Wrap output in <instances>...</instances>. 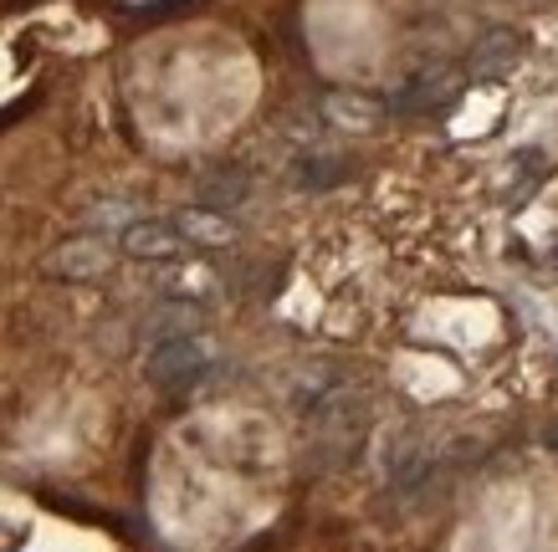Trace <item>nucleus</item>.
<instances>
[{"mask_svg": "<svg viewBox=\"0 0 558 552\" xmlns=\"http://www.w3.org/2000/svg\"><path fill=\"white\" fill-rule=\"evenodd\" d=\"M292 404L307 415V440H303L307 470H343L364 451L374 425V404L364 389L343 384L339 373H323L318 384L298 389Z\"/></svg>", "mask_w": 558, "mask_h": 552, "instance_id": "f257e3e1", "label": "nucleus"}, {"mask_svg": "<svg viewBox=\"0 0 558 552\" xmlns=\"http://www.w3.org/2000/svg\"><path fill=\"white\" fill-rule=\"evenodd\" d=\"M216 368V348L205 328H190V333H170V338H154L144 343V379L165 394H190L201 389Z\"/></svg>", "mask_w": 558, "mask_h": 552, "instance_id": "f03ea898", "label": "nucleus"}, {"mask_svg": "<svg viewBox=\"0 0 558 552\" xmlns=\"http://www.w3.org/2000/svg\"><path fill=\"white\" fill-rule=\"evenodd\" d=\"M440 470V440L425 425H400L385 440V486L395 496H410L430 486V476Z\"/></svg>", "mask_w": 558, "mask_h": 552, "instance_id": "7ed1b4c3", "label": "nucleus"}, {"mask_svg": "<svg viewBox=\"0 0 558 552\" xmlns=\"http://www.w3.org/2000/svg\"><path fill=\"white\" fill-rule=\"evenodd\" d=\"M461 93V72L457 68H421L415 77H410L395 98L385 102L389 113H436V108H446V102H457Z\"/></svg>", "mask_w": 558, "mask_h": 552, "instance_id": "20e7f679", "label": "nucleus"}, {"mask_svg": "<svg viewBox=\"0 0 558 552\" xmlns=\"http://www.w3.org/2000/svg\"><path fill=\"white\" fill-rule=\"evenodd\" d=\"M119 246L134 261H180L190 252V241L180 235L174 220H129L119 231Z\"/></svg>", "mask_w": 558, "mask_h": 552, "instance_id": "39448f33", "label": "nucleus"}, {"mask_svg": "<svg viewBox=\"0 0 558 552\" xmlns=\"http://www.w3.org/2000/svg\"><path fill=\"white\" fill-rule=\"evenodd\" d=\"M108 267H113V252H108V241H98V235H77L62 252H51V261H47L51 277H102Z\"/></svg>", "mask_w": 558, "mask_h": 552, "instance_id": "423d86ee", "label": "nucleus"}, {"mask_svg": "<svg viewBox=\"0 0 558 552\" xmlns=\"http://www.w3.org/2000/svg\"><path fill=\"white\" fill-rule=\"evenodd\" d=\"M252 200V174L236 164L226 169H210L201 180V210H216V216H231L236 205Z\"/></svg>", "mask_w": 558, "mask_h": 552, "instance_id": "0eeeda50", "label": "nucleus"}, {"mask_svg": "<svg viewBox=\"0 0 558 552\" xmlns=\"http://www.w3.org/2000/svg\"><path fill=\"white\" fill-rule=\"evenodd\" d=\"M518 51H523V36L518 32H487V36H476L466 68H472V77H502L518 62Z\"/></svg>", "mask_w": 558, "mask_h": 552, "instance_id": "6e6552de", "label": "nucleus"}, {"mask_svg": "<svg viewBox=\"0 0 558 552\" xmlns=\"http://www.w3.org/2000/svg\"><path fill=\"white\" fill-rule=\"evenodd\" d=\"M323 113H328V123H339V128H374L389 108L364 98V93H333V98L323 102Z\"/></svg>", "mask_w": 558, "mask_h": 552, "instance_id": "1a4fd4ad", "label": "nucleus"}, {"mask_svg": "<svg viewBox=\"0 0 558 552\" xmlns=\"http://www.w3.org/2000/svg\"><path fill=\"white\" fill-rule=\"evenodd\" d=\"M174 225H180V235H185L190 246H226L231 241V220L226 216H216V210H180L174 216Z\"/></svg>", "mask_w": 558, "mask_h": 552, "instance_id": "9d476101", "label": "nucleus"}, {"mask_svg": "<svg viewBox=\"0 0 558 552\" xmlns=\"http://www.w3.org/2000/svg\"><path fill=\"white\" fill-rule=\"evenodd\" d=\"M343 174H349V164L333 159V154H303V159L292 164V180L303 184V189H333Z\"/></svg>", "mask_w": 558, "mask_h": 552, "instance_id": "9b49d317", "label": "nucleus"}, {"mask_svg": "<svg viewBox=\"0 0 558 552\" xmlns=\"http://www.w3.org/2000/svg\"><path fill=\"white\" fill-rule=\"evenodd\" d=\"M129 220H134V216H129L123 205H93V210H87V225H119V231H123Z\"/></svg>", "mask_w": 558, "mask_h": 552, "instance_id": "f8f14e48", "label": "nucleus"}]
</instances>
